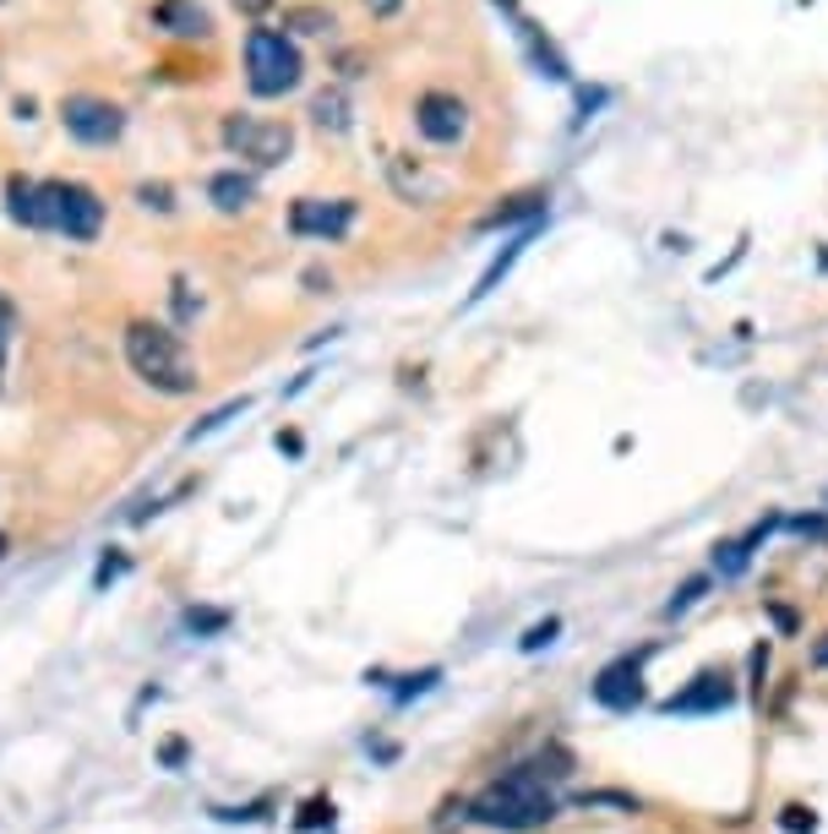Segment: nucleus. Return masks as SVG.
<instances>
[{"label":"nucleus","mask_w":828,"mask_h":834,"mask_svg":"<svg viewBox=\"0 0 828 834\" xmlns=\"http://www.w3.org/2000/svg\"><path fill=\"white\" fill-rule=\"evenodd\" d=\"M469 818H474L480 830L534 834L556 818V796H551V785H540L534 774L518 764L512 774H502L497 785H485V791L469 802Z\"/></svg>","instance_id":"obj_1"},{"label":"nucleus","mask_w":828,"mask_h":834,"mask_svg":"<svg viewBox=\"0 0 828 834\" xmlns=\"http://www.w3.org/2000/svg\"><path fill=\"white\" fill-rule=\"evenodd\" d=\"M126 360L131 372L159 393H196V366L181 344V333L159 327V322H131L126 327Z\"/></svg>","instance_id":"obj_2"},{"label":"nucleus","mask_w":828,"mask_h":834,"mask_svg":"<svg viewBox=\"0 0 828 834\" xmlns=\"http://www.w3.org/2000/svg\"><path fill=\"white\" fill-rule=\"evenodd\" d=\"M246 82H252L256 99H284L300 82V50L284 33L256 28L252 39H246Z\"/></svg>","instance_id":"obj_3"},{"label":"nucleus","mask_w":828,"mask_h":834,"mask_svg":"<svg viewBox=\"0 0 828 834\" xmlns=\"http://www.w3.org/2000/svg\"><path fill=\"white\" fill-rule=\"evenodd\" d=\"M44 207H50V230H61L71 241H93L104 230V202L93 186L76 181H44Z\"/></svg>","instance_id":"obj_4"},{"label":"nucleus","mask_w":828,"mask_h":834,"mask_svg":"<svg viewBox=\"0 0 828 834\" xmlns=\"http://www.w3.org/2000/svg\"><path fill=\"white\" fill-rule=\"evenodd\" d=\"M224 142H229V153H241L246 164H256V170H273V164H284V159H289V148H295V131L284 126V121L229 115V121H224Z\"/></svg>","instance_id":"obj_5"},{"label":"nucleus","mask_w":828,"mask_h":834,"mask_svg":"<svg viewBox=\"0 0 828 834\" xmlns=\"http://www.w3.org/2000/svg\"><path fill=\"white\" fill-rule=\"evenodd\" d=\"M61 121H65V131H71L76 142L104 148V142H115V136L126 131V110H121V104H110V99L76 93V99H65V104H61Z\"/></svg>","instance_id":"obj_6"},{"label":"nucleus","mask_w":828,"mask_h":834,"mask_svg":"<svg viewBox=\"0 0 828 834\" xmlns=\"http://www.w3.org/2000/svg\"><path fill=\"white\" fill-rule=\"evenodd\" d=\"M643 660H648V654H616V660L594 677V704L616 709V714H627V709L643 704Z\"/></svg>","instance_id":"obj_7"},{"label":"nucleus","mask_w":828,"mask_h":834,"mask_svg":"<svg viewBox=\"0 0 828 834\" xmlns=\"http://www.w3.org/2000/svg\"><path fill=\"white\" fill-rule=\"evenodd\" d=\"M355 224V202H321V196H300L289 207V230L306 241H344Z\"/></svg>","instance_id":"obj_8"},{"label":"nucleus","mask_w":828,"mask_h":834,"mask_svg":"<svg viewBox=\"0 0 828 834\" xmlns=\"http://www.w3.org/2000/svg\"><path fill=\"white\" fill-rule=\"evenodd\" d=\"M736 704V682H730V671H698L682 693H671L660 714H719V709Z\"/></svg>","instance_id":"obj_9"},{"label":"nucleus","mask_w":828,"mask_h":834,"mask_svg":"<svg viewBox=\"0 0 828 834\" xmlns=\"http://www.w3.org/2000/svg\"><path fill=\"white\" fill-rule=\"evenodd\" d=\"M415 126H420L426 142L447 148V142H458V136L469 131V110H463V99H452V93H426V99L415 104Z\"/></svg>","instance_id":"obj_10"},{"label":"nucleus","mask_w":828,"mask_h":834,"mask_svg":"<svg viewBox=\"0 0 828 834\" xmlns=\"http://www.w3.org/2000/svg\"><path fill=\"white\" fill-rule=\"evenodd\" d=\"M153 22L170 28V33H181V39H207V33H213V17H207L196 0H159V6H153Z\"/></svg>","instance_id":"obj_11"},{"label":"nucleus","mask_w":828,"mask_h":834,"mask_svg":"<svg viewBox=\"0 0 828 834\" xmlns=\"http://www.w3.org/2000/svg\"><path fill=\"white\" fill-rule=\"evenodd\" d=\"M207 196H213L218 213H246V207L256 202V181L252 175H241V170H218V175L207 181Z\"/></svg>","instance_id":"obj_12"},{"label":"nucleus","mask_w":828,"mask_h":834,"mask_svg":"<svg viewBox=\"0 0 828 834\" xmlns=\"http://www.w3.org/2000/svg\"><path fill=\"white\" fill-rule=\"evenodd\" d=\"M774 523H779V518H764L753 535H742V540H725V546L714 551V573H719V578H742V573H747V562H753V546H764Z\"/></svg>","instance_id":"obj_13"},{"label":"nucleus","mask_w":828,"mask_h":834,"mask_svg":"<svg viewBox=\"0 0 828 834\" xmlns=\"http://www.w3.org/2000/svg\"><path fill=\"white\" fill-rule=\"evenodd\" d=\"M534 235H540V224H529L523 235H512V241H508V252H502V257L491 262V267L480 273V284L469 289V306H480L485 295H497V284H502V278H508V273H512V262H518V257H523V252H529V241H534Z\"/></svg>","instance_id":"obj_14"},{"label":"nucleus","mask_w":828,"mask_h":834,"mask_svg":"<svg viewBox=\"0 0 828 834\" xmlns=\"http://www.w3.org/2000/svg\"><path fill=\"white\" fill-rule=\"evenodd\" d=\"M11 196V218L17 224H33V230H50V207H44V186H33V181H11L6 186Z\"/></svg>","instance_id":"obj_15"},{"label":"nucleus","mask_w":828,"mask_h":834,"mask_svg":"<svg viewBox=\"0 0 828 834\" xmlns=\"http://www.w3.org/2000/svg\"><path fill=\"white\" fill-rule=\"evenodd\" d=\"M540 207H545V192L508 196L497 213H485V218H480V230H502V224H512V218H540Z\"/></svg>","instance_id":"obj_16"},{"label":"nucleus","mask_w":828,"mask_h":834,"mask_svg":"<svg viewBox=\"0 0 828 834\" xmlns=\"http://www.w3.org/2000/svg\"><path fill=\"white\" fill-rule=\"evenodd\" d=\"M311 121L321 131H349V99H344V88H327L311 99Z\"/></svg>","instance_id":"obj_17"},{"label":"nucleus","mask_w":828,"mask_h":834,"mask_svg":"<svg viewBox=\"0 0 828 834\" xmlns=\"http://www.w3.org/2000/svg\"><path fill=\"white\" fill-rule=\"evenodd\" d=\"M523 770L534 774L540 785H545V780H568V774H573V753H568L562 742H551V747H540V759H534V764H523Z\"/></svg>","instance_id":"obj_18"},{"label":"nucleus","mask_w":828,"mask_h":834,"mask_svg":"<svg viewBox=\"0 0 828 834\" xmlns=\"http://www.w3.org/2000/svg\"><path fill=\"white\" fill-rule=\"evenodd\" d=\"M703 594H708V573L687 578V583H682V589H676V594L665 600V617H682V611H693V606H698Z\"/></svg>","instance_id":"obj_19"},{"label":"nucleus","mask_w":828,"mask_h":834,"mask_svg":"<svg viewBox=\"0 0 828 834\" xmlns=\"http://www.w3.org/2000/svg\"><path fill=\"white\" fill-rule=\"evenodd\" d=\"M523 39H529V50H534V61L545 65V77H556V82L568 77V61H562V55H556V50H551V44H545V39H540V33L529 28V22H523Z\"/></svg>","instance_id":"obj_20"},{"label":"nucleus","mask_w":828,"mask_h":834,"mask_svg":"<svg viewBox=\"0 0 828 834\" xmlns=\"http://www.w3.org/2000/svg\"><path fill=\"white\" fill-rule=\"evenodd\" d=\"M186 628H192V633H202V639H207V633H224V628H229V611H213V606H192V611H186Z\"/></svg>","instance_id":"obj_21"},{"label":"nucleus","mask_w":828,"mask_h":834,"mask_svg":"<svg viewBox=\"0 0 828 834\" xmlns=\"http://www.w3.org/2000/svg\"><path fill=\"white\" fill-rule=\"evenodd\" d=\"M562 633V617H545V622H534L529 633H523V654H534V649H545V643Z\"/></svg>","instance_id":"obj_22"},{"label":"nucleus","mask_w":828,"mask_h":834,"mask_svg":"<svg viewBox=\"0 0 828 834\" xmlns=\"http://www.w3.org/2000/svg\"><path fill=\"white\" fill-rule=\"evenodd\" d=\"M321 824H333V802H327V796H311V802L300 807V830H321Z\"/></svg>","instance_id":"obj_23"},{"label":"nucleus","mask_w":828,"mask_h":834,"mask_svg":"<svg viewBox=\"0 0 828 834\" xmlns=\"http://www.w3.org/2000/svg\"><path fill=\"white\" fill-rule=\"evenodd\" d=\"M289 22L300 28V33H321V28H333V17L317 11V6H306V11H289Z\"/></svg>","instance_id":"obj_24"},{"label":"nucleus","mask_w":828,"mask_h":834,"mask_svg":"<svg viewBox=\"0 0 828 834\" xmlns=\"http://www.w3.org/2000/svg\"><path fill=\"white\" fill-rule=\"evenodd\" d=\"M583 807H622V813H637L633 796H616V791H594V796H583Z\"/></svg>","instance_id":"obj_25"},{"label":"nucleus","mask_w":828,"mask_h":834,"mask_svg":"<svg viewBox=\"0 0 828 834\" xmlns=\"http://www.w3.org/2000/svg\"><path fill=\"white\" fill-rule=\"evenodd\" d=\"M779 824H785L790 834H812V830H818V818H812L807 807H785V818H779Z\"/></svg>","instance_id":"obj_26"},{"label":"nucleus","mask_w":828,"mask_h":834,"mask_svg":"<svg viewBox=\"0 0 828 834\" xmlns=\"http://www.w3.org/2000/svg\"><path fill=\"white\" fill-rule=\"evenodd\" d=\"M159 759H164V764H170V770H181V764H186V742H181V736H170V742H164V753H159Z\"/></svg>","instance_id":"obj_27"},{"label":"nucleus","mask_w":828,"mask_h":834,"mask_svg":"<svg viewBox=\"0 0 828 834\" xmlns=\"http://www.w3.org/2000/svg\"><path fill=\"white\" fill-rule=\"evenodd\" d=\"M142 202L147 207H159V213H170L175 202H170V186H142Z\"/></svg>","instance_id":"obj_28"},{"label":"nucleus","mask_w":828,"mask_h":834,"mask_svg":"<svg viewBox=\"0 0 828 834\" xmlns=\"http://www.w3.org/2000/svg\"><path fill=\"white\" fill-rule=\"evenodd\" d=\"M6 349H11V306L0 301V366H6Z\"/></svg>","instance_id":"obj_29"},{"label":"nucleus","mask_w":828,"mask_h":834,"mask_svg":"<svg viewBox=\"0 0 828 834\" xmlns=\"http://www.w3.org/2000/svg\"><path fill=\"white\" fill-rule=\"evenodd\" d=\"M796 535H828V518H790Z\"/></svg>","instance_id":"obj_30"},{"label":"nucleus","mask_w":828,"mask_h":834,"mask_svg":"<svg viewBox=\"0 0 828 834\" xmlns=\"http://www.w3.org/2000/svg\"><path fill=\"white\" fill-rule=\"evenodd\" d=\"M126 573V557H104L99 562V583H110V578H121Z\"/></svg>","instance_id":"obj_31"},{"label":"nucleus","mask_w":828,"mask_h":834,"mask_svg":"<svg viewBox=\"0 0 828 834\" xmlns=\"http://www.w3.org/2000/svg\"><path fill=\"white\" fill-rule=\"evenodd\" d=\"M267 6H273V0H235V11H246V17H262Z\"/></svg>","instance_id":"obj_32"},{"label":"nucleus","mask_w":828,"mask_h":834,"mask_svg":"<svg viewBox=\"0 0 828 834\" xmlns=\"http://www.w3.org/2000/svg\"><path fill=\"white\" fill-rule=\"evenodd\" d=\"M366 6H371V11H377V17H392V11H398V6H403V0H366Z\"/></svg>","instance_id":"obj_33"},{"label":"nucleus","mask_w":828,"mask_h":834,"mask_svg":"<svg viewBox=\"0 0 828 834\" xmlns=\"http://www.w3.org/2000/svg\"><path fill=\"white\" fill-rule=\"evenodd\" d=\"M812 665H828V633L812 643Z\"/></svg>","instance_id":"obj_34"},{"label":"nucleus","mask_w":828,"mask_h":834,"mask_svg":"<svg viewBox=\"0 0 828 834\" xmlns=\"http://www.w3.org/2000/svg\"><path fill=\"white\" fill-rule=\"evenodd\" d=\"M0 557H6V535H0Z\"/></svg>","instance_id":"obj_35"}]
</instances>
